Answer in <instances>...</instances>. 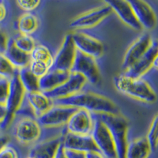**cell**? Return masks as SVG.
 I'll return each instance as SVG.
<instances>
[{
	"instance_id": "6da1fadb",
	"label": "cell",
	"mask_w": 158,
	"mask_h": 158,
	"mask_svg": "<svg viewBox=\"0 0 158 158\" xmlns=\"http://www.w3.org/2000/svg\"><path fill=\"white\" fill-rule=\"evenodd\" d=\"M53 105L81 108L90 113L118 114L117 106L104 96L93 93H77L70 97L53 100Z\"/></svg>"
},
{
	"instance_id": "7a4b0ae2",
	"label": "cell",
	"mask_w": 158,
	"mask_h": 158,
	"mask_svg": "<svg viewBox=\"0 0 158 158\" xmlns=\"http://www.w3.org/2000/svg\"><path fill=\"white\" fill-rule=\"evenodd\" d=\"M91 115L101 121L108 129L115 144L117 158H125L128 144L127 119L119 114L91 113Z\"/></svg>"
},
{
	"instance_id": "3957f363",
	"label": "cell",
	"mask_w": 158,
	"mask_h": 158,
	"mask_svg": "<svg viewBox=\"0 0 158 158\" xmlns=\"http://www.w3.org/2000/svg\"><path fill=\"white\" fill-rule=\"evenodd\" d=\"M114 85L118 92L146 103H154L156 95L147 81L142 78H132L121 74L114 78Z\"/></svg>"
},
{
	"instance_id": "277c9868",
	"label": "cell",
	"mask_w": 158,
	"mask_h": 158,
	"mask_svg": "<svg viewBox=\"0 0 158 158\" xmlns=\"http://www.w3.org/2000/svg\"><path fill=\"white\" fill-rule=\"evenodd\" d=\"M18 75L10 81L9 95L5 104L6 108V115L3 121L0 123V131H5L10 125L15 118V112L25 99V91L20 82Z\"/></svg>"
},
{
	"instance_id": "5b68a950",
	"label": "cell",
	"mask_w": 158,
	"mask_h": 158,
	"mask_svg": "<svg viewBox=\"0 0 158 158\" xmlns=\"http://www.w3.org/2000/svg\"><path fill=\"white\" fill-rule=\"evenodd\" d=\"M92 118L94 119V127L91 136L101 154L104 158H117L115 144L108 129L98 118L94 116Z\"/></svg>"
},
{
	"instance_id": "8992f818",
	"label": "cell",
	"mask_w": 158,
	"mask_h": 158,
	"mask_svg": "<svg viewBox=\"0 0 158 158\" xmlns=\"http://www.w3.org/2000/svg\"><path fill=\"white\" fill-rule=\"evenodd\" d=\"M70 72L81 74L85 78L86 81L93 85L97 84L101 77L95 59L77 50L76 51L74 63Z\"/></svg>"
},
{
	"instance_id": "52a82bcc",
	"label": "cell",
	"mask_w": 158,
	"mask_h": 158,
	"mask_svg": "<svg viewBox=\"0 0 158 158\" xmlns=\"http://www.w3.org/2000/svg\"><path fill=\"white\" fill-rule=\"evenodd\" d=\"M41 134V126L36 118H22L16 123L14 128L15 138L24 145H30L37 142Z\"/></svg>"
},
{
	"instance_id": "ba28073f",
	"label": "cell",
	"mask_w": 158,
	"mask_h": 158,
	"mask_svg": "<svg viewBox=\"0 0 158 158\" xmlns=\"http://www.w3.org/2000/svg\"><path fill=\"white\" fill-rule=\"evenodd\" d=\"M77 108L70 106L53 105L43 115L36 118L41 127H58L67 125L72 114Z\"/></svg>"
},
{
	"instance_id": "9c48e42d",
	"label": "cell",
	"mask_w": 158,
	"mask_h": 158,
	"mask_svg": "<svg viewBox=\"0 0 158 158\" xmlns=\"http://www.w3.org/2000/svg\"><path fill=\"white\" fill-rule=\"evenodd\" d=\"M76 51L72 39V34H67L65 36L61 48L54 57L53 64L50 70L70 72L74 63Z\"/></svg>"
},
{
	"instance_id": "30bf717a",
	"label": "cell",
	"mask_w": 158,
	"mask_h": 158,
	"mask_svg": "<svg viewBox=\"0 0 158 158\" xmlns=\"http://www.w3.org/2000/svg\"><path fill=\"white\" fill-rule=\"evenodd\" d=\"M68 133L81 135H91L94 127V119L89 111L77 108L67 123Z\"/></svg>"
},
{
	"instance_id": "8fae6325",
	"label": "cell",
	"mask_w": 158,
	"mask_h": 158,
	"mask_svg": "<svg viewBox=\"0 0 158 158\" xmlns=\"http://www.w3.org/2000/svg\"><path fill=\"white\" fill-rule=\"evenodd\" d=\"M86 82L85 78L81 74L70 73L69 78L64 83L54 89L45 92L44 94L52 101L56 99L64 98L79 93Z\"/></svg>"
},
{
	"instance_id": "7c38bea8",
	"label": "cell",
	"mask_w": 158,
	"mask_h": 158,
	"mask_svg": "<svg viewBox=\"0 0 158 158\" xmlns=\"http://www.w3.org/2000/svg\"><path fill=\"white\" fill-rule=\"evenodd\" d=\"M62 144L64 149L67 150L83 153L90 152L101 153L91 135H74L67 132L63 136Z\"/></svg>"
},
{
	"instance_id": "4fadbf2b",
	"label": "cell",
	"mask_w": 158,
	"mask_h": 158,
	"mask_svg": "<svg viewBox=\"0 0 158 158\" xmlns=\"http://www.w3.org/2000/svg\"><path fill=\"white\" fill-rule=\"evenodd\" d=\"M153 43V40L148 33L141 35L127 51L124 56L122 69L124 72L129 70L138 59L142 57Z\"/></svg>"
},
{
	"instance_id": "5bb4252c",
	"label": "cell",
	"mask_w": 158,
	"mask_h": 158,
	"mask_svg": "<svg viewBox=\"0 0 158 158\" xmlns=\"http://www.w3.org/2000/svg\"><path fill=\"white\" fill-rule=\"evenodd\" d=\"M71 34L76 50L94 59L102 56L104 52V45L102 42L97 38L80 32Z\"/></svg>"
},
{
	"instance_id": "9a60e30c",
	"label": "cell",
	"mask_w": 158,
	"mask_h": 158,
	"mask_svg": "<svg viewBox=\"0 0 158 158\" xmlns=\"http://www.w3.org/2000/svg\"><path fill=\"white\" fill-rule=\"evenodd\" d=\"M157 43L153 41L146 52L123 74L132 78H142V76L153 68V63L157 59Z\"/></svg>"
},
{
	"instance_id": "2e32d148",
	"label": "cell",
	"mask_w": 158,
	"mask_h": 158,
	"mask_svg": "<svg viewBox=\"0 0 158 158\" xmlns=\"http://www.w3.org/2000/svg\"><path fill=\"white\" fill-rule=\"evenodd\" d=\"M112 10L108 5L88 11L80 15L70 23V27L72 29H85L94 27L103 21L105 18L111 15Z\"/></svg>"
},
{
	"instance_id": "e0dca14e",
	"label": "cell",
	"mask_w": 158,
	"mask_h": 158,
	"mask_svg": "<svg viewBox=\"0 0 158 158\" xmlns=\"http://www.w3.org/2000/svg\"><path fill=\"white\" fill-rule=\"evenodd\" d=\"M128 2L142 28L150 30L156 26V15L147 2L142 0H129Z\"/></svg>"
},
{
	"instance_id": "ac0fdd59",
	"label": "cell",
	"mask_w": 158,
	"mask_h": 158,
	"mask_svg": "<svg viewBox=\"0 0 158 158\" xmlns=\"http://www.w3.org/2000/svg\"><path fill=\"white\" fill-rule=\"evenodd\" d=\"M105 3L109 6L112 11H115L118 18L128 26L135 30H141L142 29L128 1L108 0L105 1Z\"/></svg>"
},
{
	"instance_id": "d6986e66",
	"label": "cell",
	"mask_w": 158,
	"mask_h": 158,
	"mask_svg": "<svg viewBox=\"0 0 158 158\" xmlns=\"http://www.w3.org/2000/svg\"><path fill=\"white\" fill-rule=\"evenodd\" d=\"M62 141L63 136L38 142L30 149L29 156L34 158H55Z\"/></svg>"
},
{
	"instance_id": "ffe728a7",
	"label": "cell",
	"mask_w": 158,
	"mask_h": 158,
	"mask_svg": "<svg viewBox=\"0 0 158 158\" xmlns=\"http://www.w3.org/2000/svg\"><path fill=\"white\" fill-rule=\"evenodd\" d=\"M3 54L14 65V67L18 70L29 67L31 62L30 54L18 49L13 41L12 37L8 39Z\"/></svg>"
},
{
	"instance_id": "44dd1931",
	"label": "cell",
	"mask_w": 158,
	"mask_h": 158,
	"mask_svg": "<svg viewBox=\"0 0 158 158\" xmlns=\"http://www.w3.org/2000/svg\"><path fill=\"white\" fill-rule=\"evenodd\" d=\"M70 72L49 70L47 74L39 79L40 90L43 93L54 89L69 78Z\"/></svg>"
},
{
	"instance_id": "7402d4cb",
	"label": "cell",
	"mask_w": 158,
	"mask_h": 158,
	"mask_svg": "<svg viewBox=\"0 0 158 158\" xmlns=\"http://www.w3.org/2000/svg\"><path fill=\"white\" fill-rule=\"evenodd\" d=\"M25 99L34 111L36 118L43 115L49 108L53 106V101L43 92L25 93Z\"/></svg>"
},
{
	"instance_id": "603a6c76",
	"label": "cell",
	"mask_w": 158,
	"mask_h": 158,
	"mask_svg": "<svg viewBox=\"0 0 158 158\" xmlns=\"http://www.w3.org/2000/svg\"><path fill=\"white\" fill-rule=\"evenodd\" d=\"M152 153L146 137H142L128 142L125 158H148Z\"/></svg>"
},
{
	"instance_id": "cb8c5ba5",
	"label": "cell",
	"mask_w": 158,
	"mask_h": 158,
	"mask_svg": "<svg viewBox=\"0 0 158 158\" xmlns=\"http://www.w3.org/2000/svg\"><path fill=\"white\" fill-rule=\"evenodd\" d=\"M18 76L25 93H34V92L40 91L39 78L30 71L29 67L20 69Z\"/></svg>"
},
{
	"instance_id": "d4e9b609",
	"label": "cell",
	"mask_w": 158,
	"mask_h": 158,
	"mask_svg": "<svg viewBox=\"0 0 158 158\" xmlns=\"http://www.w3.org/2000/svg\"><path fill=\"white\" fill-rule=\"evenodd\" d=\"M18 27L21 34L30 36L38 28L37 18L32 13H25L18 19Z\"/></svg>"
},
{
	"instance_id": "484cf974",
	"label": "cell",
	"mask_w": 158,
	"mask_h": 158,
	"mask_svg": "<svg viewBox=\"0 0 158 158\" xmlns=\"http://www.w3.org/2000/svg\"><path fill=\"white\" fill-rule=\"evenodd\" d=\"M30 56L32 61H39L44 63L50 68L53 64L54 57L52 56L50 49L44 44L36 45V47L30 53Z\"/></svg>"
},
{
	"instance_id": "4316f807",
	"label": "cell",
	"mask_w": 158,
	"mask_h": 158,
	"mask_svg": "<svg viewBox=\"0 0 158 158\" xmlns=\"http://www.w3.org/2000/svg\"><path fill=\"white\" fill-rule=\"evenodd\" d=\"M19 70L8 60L3 53L0 52V77L10 81L13 77L18 74Z\"/></svg>"
},
{
	"instance_id": "83f0119b",
	"label": "cell",
	"mask_w": 158,
	"mask_h": 158,
	"mask_svg": "<svg viewBox=\"0 0 158 158\" xmlns=\"http://www.w3.org/2000/svg\"><path fill=\"white\" fill-rule=\"evenodd\" d=\"M12 39L15 46L18 49L22 50L24 52H26L28 54H30L36 45L33 38L29 35H24L20 33V34L12 37Z\"/></svg>"
},
{
	"instance_id": "f1b7e54d",
	"label": "cell",
	"mask_w": 158,
	"mask_h": 158,
	"mask_svg": "<svg viewBox=\"0 0 158 158\" xmlns=\"http://www.w3.org/2000/svg\"><path fill=\"white\" fill-rule=\"evenodd\" d=\"M157 115H156L152 121L149 132L147 134V137H146L151 151L153 153L156 152V147H157Z\"/></svg>"
},
{
	"instance_id": "f546056e",
	"label": "cell",
	"mask_w": 158,
	"mask_h": 158,
	"mask_svg": "<svg viewBox=\"0 0 158 158\" xmlns=\"http://www.w3.org/2000/svg\"><path fill=\"white\" fill-rule=\"evenodd\" d=\"M29 68L32 74L40 79V77H42L44 75L47 74L50 67L46 63H42V62L32 61L31 60Z\"/></svg>"
},
{
	"instance_id": "4dcf8cb0",
	"label": "cell",
	"mask_w": 158,
	"mask_h": 158,
	"mask_svg": "<svg viewBox=\"0 0 158 158\" xmlns=\"http://www.w3.org/2000/svg\"><path fill=\"white\" fill-rule=\"evenodd\" d=\"M15 116H21L22 118H36V115H35L34 111L31 108L28 101H26L25 96L23 102L22 103L21 106L19 107L18 110L15 112Z\"/></svg>"
},
{
	"instance_id": "1f68e13d",
	"label": "cell",
	"mask_w": 158,
	"mask_h": 158,
	"mask_svg": "<svg viewBox=\"0 0 158 158\" xmlns=\"http://www.w3.org/2000/svg\"><path fill=\"white\" fill-rule=\"evenodd\" d=\"M40 2H41L40 1H37V0H28V1L27 0H18L16 3L21 9L29 13L36 9Z\"/></svg>"
},
{
	"instance_id": "d6a6232c",
	"label": "cell",
	"mask_w": 158,
	"mask_h": 158,
	"mask_svg": "<svg viewBox=\"0 0 158 158\" xmlns=\"http://www.w3.org/2000/svg\"><path fill=\"white\" fill-rule=\"evenodd\" d=\"M10 81L0 77V104H6L9 95Z\"/></svg>"
},
{
	"instance_id": "836d02e7",
	"label": "cell",
	"mask_w": 158,
	"mask_h": 158,
	"mask_svg": "<svg viewBox=\"0 0 158 158\" xmlns=\"http://www.w3.org/2000/svg\"><path fill=\"white\" fill-rule=\"evenodd\" d=\"M0 158H20L18 151L9 143L0 150Z\"/></svg>"
},
{
	"instance_id": "e575fe53",
	"label": "cell",
	"mask_w": 158,
	"mask_h": 158,
	"mask_svg": "<svg viewBox=\"0 0 158 158\" xmlns=\"http://www.w3.org/2000/svg\"><path fill=\"white\" fill-rule=\"evenodd\" d=\"M8 39L9 38H8L5 31L0 27V52L1 53H3L6 46V44H7Z\"/></svg>"
},
{
	"instance_id": "d590c367",
	"label": "cell",
	"mask_w": 158,
	"mask_h": 158,
	"mask_svg": "<svg viewBox=\"0 0 158 158\" xmlns=\"http://www.w3.org/2000/svg\"><path fill=\"white\" fill-rule=\"evenodd\" d=\"M64 152L67 158H85V153L67 150V149H64Z\"/></svg>"
},
{
	"instance_id": "8d00e7d4",
	"label": "cell",
	"mask_w": 158,
	"mask_h": 158,
	"mask_svg": "<svg viewBox=\"0 0 158 158\" xmlns=\"http://www.w3.org/2000/svg\"><path fill=\"white\" fill-rule=\"evenodd\" d=\"M55 158H67V156H66V154H65L64 148H63V146L62 143L61 145L59 146V149H58V151L57 153H56Z\"/></svg>"
},
{
	"instance_id": "74e56055",
	"label": "cell",
	"mask_w": 158,
	"mask_h": 158,
	"mask_svg": "<svg viewBox=\"0 0 158 158\" xmlns=\"http://www.w3.org/2000/svg\"><path fill=\"white\" fill-rule=\"evenodd\" d=\"M9 141L10 139L7 136L0 135V150H1L6 145H7V144L9 143Z\"/></svg>"
},
{
	"instance_id": "f35d334b",
	"label": "cell",
	"mask_w": 158,
	"mask_h": 158,
	"mask_svg": "<svg viewBox=\"0 0 158 158\" xmlns=\"http://www.w3.org/2000/svg\"><path fill=\"white\" fill-rule=\"evenodd\" d=\"M6 115V108L5 104H0V123L3 121L4 118Z\"/></svg>"
},
{
	"instance_id": "ab89813d",
	"label": "cell",
	"mask_w": 158,
	"mask_h": 158,
	"mask_svg": "<svg viewBox=\"0 0 158 158\" xmlns=\"http://www.w3.org/2000/svg\"><path fill=\"white\" fill-rule=\"evenodd\" d=\"M85 158H104L101 153H96V152H90L85 153Z\"/></svg>"
},
{
	"instance_id": "60d3db41",
	"label": "cell",
	"mask_w": 158,
	"mask_h": 158,
	"mask_svg": "<svg viewBox=\"0 0 158 158\" xmlns=\"http://www.w3.org/2000/svg\"><path fill=\"white\" fill-rule=\"evenodd\" d=\"M26 158H34V157H32V156H28Z\"/></svg>"
}]
</instances>
